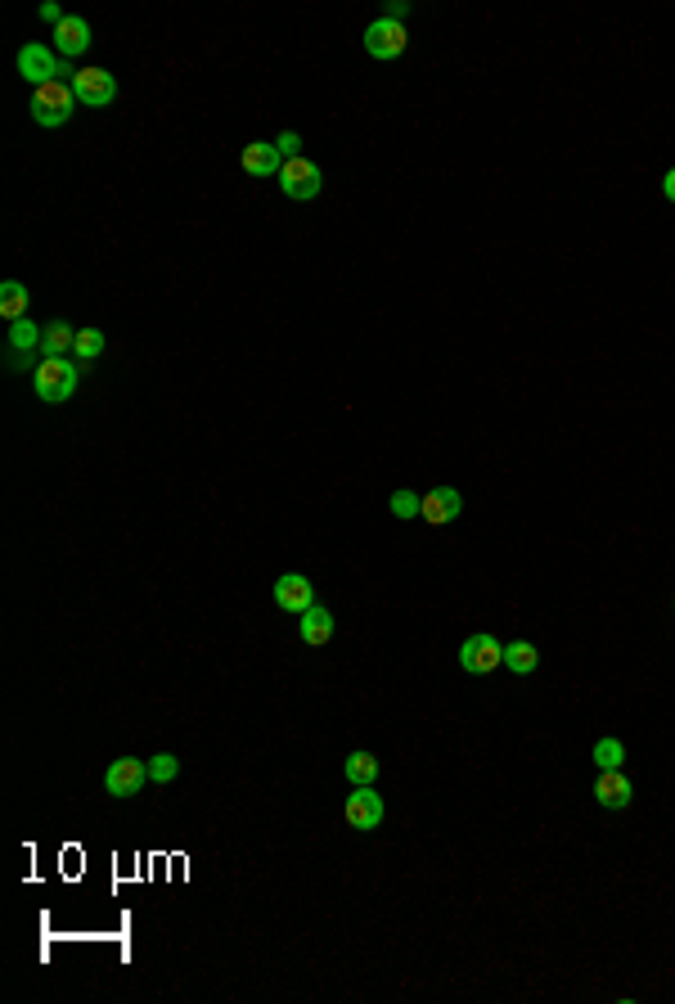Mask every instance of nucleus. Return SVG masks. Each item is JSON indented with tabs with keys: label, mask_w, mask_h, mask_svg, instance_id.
Listing matches in <instances>:
<instances>
[{
	"label": "nucleus",
	"mask_w": 675,
	"mask_h": 1004,
	"mask_svg": "<svg viewBox=\"0 0 675 1004\" xmlns=\"http://www.w3.org/2000/svg\"><path fill=\"white\" fill-rule=\"evenodd\" d=\"M342 770H347V779L356 788H374V779H378V757L374 752H351L347 761H342Z\"/></svg>",
	"instance_id": "18"
},
{
	"label": "nucleus",
	"mask_w": 675,
	"mask_h": 1004,
	"mask_svg": "<svg viewBox=\"0 0 675 1004\" xmlns=\"http://www.w3.org/2000/svg\"><path fill=\"white\" fill-rule=\"evenodd\" d=\"M459 509H464V496H459L455 487H432L428 496H423V523H432V527H446V523H455L459 518Z\"/></svg>",
	"instance_id": "10"
},
{
	"label": "nucleus",
	"mask_w": 675,
	"mask_h": 1004,
	"mask_svg": "<svg viewBox=\"0 0 675 1004\" xmlns=\"http://www.w3.org/2000/svg\"><path fill=\"white\" fill-rule=\"evenodd\" d=\"M104 356V334L99 329H77V361H99Z\"/></svg>",
	"instance_id": "22"
},
{
	"label": "nucleus",
	"mask_w": 675,
	"mask_h": 1004,
	"mask_svg": "<svg viewBox=\"0 0 675 1004\" xmlns=\"http://www.w3.org/2000/svg\"><path fill=\"white\" fill-rule=\"evenodd\" d=\"M32 388L41 401H50V406H59V401H68L72 392H77V365L72 361H41L32 374Z\"/></svg>",
	"instance_id": "3"
},
{
	"label": "nucleus",
	"mask_w": 675,
	"mask_h": 1004,
	"mask_svg": "<svg viewBox=\"0 0 675 1004\" xmlns=\"http://www.w3.org/2000/svg\"><path fill=\"white\" fill-rule=\"evenodd\" d=\"M392 514L396 518H419L423 514V496H414V491H396V496H392Z\"/></svg>",
	"instance_id": "24"
},
{
	"label": "nucleus",
	"mask_w": 675,
	"mask_h": 1004,
	"mask_svg": "<svg viewBox=\"0 0 675 1004\" xmlns=\"http://www.w3.org/2000/svg\"><path fill=\"white\" fill-rule=\"evenodd\" d=\"M63 73H68V64H63L59 50L36 46V41H27V46L18 50V77H23V82H32V91H36V86L63 82ZM68 77H72V73H68Z\"/></svg>",
	"instance_id": "1"
},
{
	"label": "nucleus",
	"mask_w": 675,
	"mask_h": 1004,
	"mask_svg": "<svg viewBox=\"0 0 675 1004\" xmlns=\"http://www.w3.org/2000/svg\"><path fill=\"white\" fill-rule=\"evenodd\" d=\"M144 779H149V766H140L135 757H122V761H113V766H108L104 793H113V797H135V793L144 788Z\"/></svg>",
	"instance_id": "8"
},
{
	"label": "nucleus",
	"mask_w": 675,
	"mask_h": 1004,
	"mask_svg": "<svg viewBox=\"0 0 675 1004\" xmlns=\"http://www.w3.org/2000/svg\"><path fill=\"white\" fill-rule=\"evenodd\" d=\"M27 302H32V293H27L23 280H5V284H0V316H5L9 325L27 316Z\"/></svg>",
	"instance_id": "17"
},
{
	"label": "nucleus",
	"mask_w": 675,
	"mask_h": 1004,
	"mask_svg": "<svg viewBox=\"0 0 675 1004\" xmlns=\"http://www.w3.org/2000/svg\"><path fill=\"white\" fill-rule=\"evenodd\" d=\"M86 46H90V23L68 14V19L54 28V50H59L63 59H72V55H86Z\"/></svg>",
	"instance_id": "13"
},
{
	"label": "nucleus",
	"mask_w": 675,
	"mask_h": 1004,
	"mask_svg": "<svg viewBox=\"0 0 675 1004\" xmlns=\"http://www.w3.org/2000/svg\"><path fill=\"white\" fill-rule=\"evenodd\" d=\"M320 185H324V176L311 158H288V163L279 167V190H284L288 199H315Z\"/></svg>",
	"instance_id": "6"
},
{
	"label": "nucleus",
	"mask_w": 675,
	"mask_h": 1004,
	"mask_svg": "<svg viewBox=\"0 0 675 1004\" xmlns=\"http://www.w3.org/2000/svg\"><path fill=\"white\" fill-rule=\"evenodd\" d=\"M239 163H243V172H252V176H279L284 158H279L275 145H266V140H252V145H243Z\"/></svg>",
	"instance_id": "14"
},
{
	"label": "nucleus",
	"mask_w": 675,
	"mask_h": 1004,
	"mask_svg": "<svg viewBox=\"0 0 675 1004\" xmlns=\"http://www.w3.org/2000/svg\"><path fill=\"white\" fill-rule=\"evenodd\" d=\"M405 41H410V37H405V23L374 19V23L365 28V50H369L374 59H396V55L405 50Z\"/></svg>",
	"instance_id": "7"
},
{
	"label": "nucleus",
	"mask_w": 675,
	"mask_h": 1004,
	"mask_svg": "<svg viewBox=\"0 0 675 1004\" xmlns=\"http://www.w3.org/2000/svg\"><path fill=\"white\" fill-rule=\"evenodd\" d=\"M176 775H180V761L171 757V752H158V757L149 761V779H153V784H171Z\"/></svg>",
	"instance_id": "23"
},
{
	"label": "nucleus",
	"mask_w": 675,
	"mask_h": 1004,
	"mask_svg": "<svg viewBox=\"0 0 675 1004\" xmlns=\"http://www.w3.org/2000/svg\"><path fill=\"white\" fill-rule=\"evenodd\" d=\"M41 19H45V23H54V28H59V23L68 19V14H63L59 5H41Z\"/></svg>",
	"instance_id": "26"
},
{
	"label": "nucleus",
	"mask_w": 675,
	"mask_h": 1004,
	"mask_svg": "<svg viewBox=\"0 0 675 1004\" xmlns=\"http://www.w3.org/2000/svg\"><path fill=\"white\" fill-rule=\"evenodd\" d=\"M662 194H666V199H671V203H675V167H671V172H666V176H662Z\"/></svg>",
	"instance_id": "27"
},
{
	"label": "nucleus",
	"mask_w": 675,
	"mask_h": 1004,
	"mask_svg": "<svg viewBox=\"0 0 675 1004\" xmlns=\"http://www.w3.org/2000/svg\"><path fill=\"white\" fill-rule=\"evenodd\" d=\"M72 104H77V95H72V82L36 86V91H32V118L41 122V127H63V122L72 118Z\"/></svg>",
	"instance_id": "2"
},
{
	"label": "nucleus",
	"mask_w": 675,
	"mask_h": 1004,
	"mask_svg": "<svg viewBox=\"0 0 675 1004\" xmlns=\"http://www.w3.org/2000/svg\"><path fill=\"white\" fill-rule=\"evenodd\" d=\"M630 797H635V784H630L621 770H599V779H594V802L608 806V811H621V806H630Z\"/></svg>",
	"instance_id": "12"
},
{
	"label": "nucleus",
	"mask_w": 675,
	"mask_h": 1004,
	"mask_svg": "<svg viewBox=\"0 0 675 1004\" xmlns=\"http://www.w3.org/2000/svg\"><path fill=\"white\" fill-rule=\"evenodd\" d=\"M275 149H279V158H284V163H288V158H302V136H297V131H284V136L275 140Z\"/></svg>",
	"instance_id": "25"
},
{
	"label": "nucleus",
	"mask_w": 675,
	"mask_h": 1004,
	"mask_svg": "<svg viewBox=\"0 0 675 1004\" xmlns=\"http://www.w3.org/2000/svg\"><path fill=\"white\" fill-rule=\"evenodd\" d=\"M41 334L45 329L41 325H32V320H14L9 325V352H32V347H41Z\"/></svg>",
	"instance_id": "20"
},
{
	"label": "nucleus",
	"mask_w": 675,
	"mask_h": 1004,
	"mask_svg": "<svg viewBox=\"0 0 675 1004\" xmlns=\"http://www.w3.org/2000/svg\"><path fill=\"white\" fill-rule=\"evenodd\" d=\"M333 640V613L329 608H306L302 613V644H311V649H320V644Z\"/></svg>",
	"instance_id": "16"
},
{
	"label": "nucleus",
	"mask_w": 675,
	"mask_h": 1004,
	"mask_svg": "<svg viewBox=\"0 0 675 1004\" xmlns=\"http://www.w3.org/2000/svg\"><path fill=\"white\" fill-rule=\"evenodd\" d=\"M275 604L284 608V613H306V608H315L311 581H306L302 572H288V577H279L275 581Z\"/></svg>",
	"instance_id": "11"
},
{
	"label": "nucleus",
	"mask_w": 675,
	"mask_h": 1004,
	"mask_svg": "<svg viewBox=\"0 0 675 1004\" xmlns=\"http://www.w3.org/2000/svg\"><path fill=\"white\" fill-rule=\"evenodd\" d=\"M41 352H45V361H63L68 352H77V329H72L68 320H50L41 334Z\"/></svg>",
	"instance_id": "15"
},
{
	"label": "nucleus",
	"mask_w": 675,
	"mask_h": 1004,
	"mask_svg": "<svg viewBox=\"0 0 675 1004\" xmlns=\"http://www.w3.org/2000/svg\"><path fill=\"white\" fill-rule=\"evenodd\" d=\"M68 82H72L77 104H86V109H108V104L117 100V82H113V73H104V68H77Z\"/></svg>",
	"instance_id": "4"
},
{
	"label": "nucleus",
	"mask_w": 675,
	"mask_h": 1004,
	"mask_svg": "<svg viewBox=\"0 0 675 1004\" xmlns=\"http://www.w3.org/2000/svg\"><path fill=\"white\" fill-rule=\"evenodd\" d=\"M536 662H540L536 644H527V640L504 644V667H509L513 676H531V671H536Z\"/></svg>",
	"instance_id": "19"
},
{
	"label": "nucleus",
	"mask_w": 675,
	"mask_h": 1004,
	"mask_svg": "<svg viewBox=\"0 0 675 1004\" xmlns=\"http://www.w3.org/2000/svg\"><path fill=\"white\" fill-rule=\"evenodd\" d=\"M347 824L360 833L378 829V824H383V797H378L374 788H356V793L347 797Z\"/></svg>",
	"instance_id": "9"
},
{
	"label": "nucleus",
	"mask_w": 675,
	"mask_h": 1004,
	"mask_svg": "<svg viewBox=\"0 0 675 1004\" xmlns=\"http://www.w3.org/2000/svg\"><path fill=\"white\" fill-rule=\"evenodd\" d=\"M459 667H464L468 676H491L495 667H504V644L495 640V635H468V640L459 644Z\"/></svg>",
	"instance_id": "5"
},
{
	"label": "nucleus",
	"mask_w": 675,
	"mask_h": 1004,
	"mask_svg": "<svg viewBox=\"0 0 675 1004\" xmlns=\"http://www.w3.org/2000/svg\"><path fill=\"white\" fill-rule=\"evenodd\" d=\"M621 761H626V743L621 739H599L594 743V766L599 770H621Z\"/></svg>",
	"instance_id": "21"
}]
</instances>
